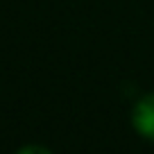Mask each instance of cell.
Wrapping results in <instances>:
<instances>
[{
	"label": "cell",
	"mask_w": 154,
	"mask_h": 154,
	"mask_svg": "<svg viewBox=\"0 0 154 154\" xmlns=\"http://www.w3.org/2000/svg\"><path fill=\"white\" fill-rule=\"evenodd\" d=\"M131 122H134V129L138 131L143 138L154 140V93L140 97L134 106V113H131Z\"/></svg>",
	"instance_id": "cell-1"
},
{
	"label": "cell",
	"mask_w": 154,
	"mask_h": 154,
	"mask_svg": "<svg viewBox=\"0 0 154 154\" xmlns=\"http://www.w3.org/2000/svg\"><path fill=\"white\" fill-rule=\"evenodd\" d=\"M32 152H38V154H50L48 147H38V145H27V147H20L18 154H32Z\"/></svg>",
	"instance_id": "cell-2"
}]
</instances>
